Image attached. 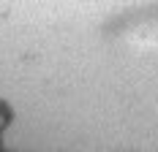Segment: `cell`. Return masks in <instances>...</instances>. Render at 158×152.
<instances>
[{
  "instance_id": "6da1fadb",
  "label": "cell",
  "mask_w": 158,
  "mask_h": 152,
  "mask_svg": "<svg viewBox=\"0 0 158 152\" xmlns=\"http://www.w3.org/2000/svg\"><path fill=\"white\" fill-rule=\"evenodd\" d=\"M14 122V109H11V103L8 101H3L0 98V138H3V133L8 130V125Z\"/></svg>"
}]
</instances>
